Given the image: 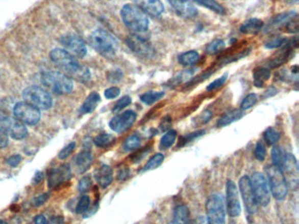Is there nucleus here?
I'll return each mask as SVG.
<instances>
[{
  "mask_svg": "<svg viewBox=\"0 0 299 224\" xmlns=\"http://www.w3.org/2000/svg\"><path fill=\"white\" fill-rule=\"evenodd\" d=\"M50 59L66 75L74 78L77 81L85 83L91 79V72L85 66H81L73 56L64 49L56 48L50 53Z\"/></svg>",
  "mask_w": 299,
  "mask_h": 224,
  "instance_id": "f257e3e1",
  "label": "nucleus"
},
{
  "mask_svg": "<svg viewBox=\"0 0 299 224\" xmlns=\"http://www.w3.org/2000/svg\"><path fill=\"white\" fill-rule=\"evenodd\" d=\"M120 15L126 26L134 34H143L147 30L150 25L148 18L136 6L131 4L125 5L122 7Z\"/></svg>",
  "mask_w": 299,
  "mask_h": 224,
  "instance_id": "f03ea898",
  "label": "nucleus"
},
{
  "mask_svg": "<svg viewBox=\"0 0 299 224\" xmlns=\"http://www.w3.org/2000/svg\"><path fill=\"white\" fill-rule=\"evenodd\" d=\"M91 47L101 55L111 58L115 55L118 48V42L110 33L98 29L94 32L90 38Z\"/></svg>",
  "mask_w": 299,
  "mask_h": 224,
  "instance_id": "7ed1b4c3",
  "label": "nucleus"
},
{
  "mask_svg": "<svg viewBox=\"0 0 299 224\" xmlns=\"http://www.w3.org/2000/svg\"><path fill=\"white\" fill-rule=\"evenodd\" d=\"M265 172L268 177L269 189L275 199L278 201L285 199L288 193V186L283 171L272 164L266 166Z\"/></svg>",
  "mask_w": 299,
  "mask_h": 224,
  "instance_id": "20e7f679",
  "label": "nucleus"
},
{
  "mask_svg": "<svg viewBox=\"0 0 299 224\" xmlns=\"http://www.w3.org/2000/svg\"><path fill=\"white\" fill-rule=\"evenodd\" d=\"M41 81L50 91L59 95H65L73 90L71 78L59 72H46L41 75Z\"/></svg>",
  "mask_w": 299,
  "mask_h": 224,
  "instance_id": "39448f33",
  "label": "nucleus"
},
{
  "mask_svg": "<svg viewBox=\"0 0 299 224\" xmlns=\"http://www.w3.org/2000/svg\"><path fill=\"white\" fill-rule=\"evenodd\" d=\"M209 224H226V203L220 193H212L206 204Z\"/></svg>",
  "mask_w": 299,
  "mask_h": 224,
  "instance_id": "423d86ee",
  "label": "nucleus"
},
{
  "mask_svg": "<svg viewBox=\"0 0 299 224\" xmlns=\"http://www.w3.org/2000/svg\"><path fill=\"white\" fill-rule=\"evenodd\" d=\"M22 97L26 103L39 109H48L52 107L53 100L49 94L38 86H29L23 91Z\"/></svg>",
  "mask_w": 299,
  "mask_h": 224,
  "instance_id": "0eeeda50",
  "label": "nucleus"
},
{
  "mask_svg": "<svg viewBox=\"0 0 299 224\" xmlns=\"http://www.w3.org/2000/svg\"><path fill=\"white\" fill-rule=\"evenodd\" d=\"M250 184L258 205L267 207L270 203V189L264 175L259 172L254 173L250 179Z\"/></svg>",
  "mask_w": 299,
  "mask_h": 224,
  "instance_id": "6e6552de",
  "label": "nucleus"
},
{
  "mask_svg": "<svg viewBox=\"0 0 299 224\" xmlns=\"http://www.w3.org/2000/svg\"><path fill=\"white\" fill-rule=\"evenodd\" d=\"M0 129H2L7 135L16 140H21L28 136V129L24 124L18 119L7 115L6 112L0 109Z\"/></svg>",
  "mask_w": 299,
  "mask_h": 224,
  "instance_id": "1a4fd4ad",
  "label": "nucleus"
},
{
  "mask_svg": "<svg viewBox=\"0 0 299 224\" xmlns=\"http://www.w3.org/2000/svg\"><path fill=\"white\" fill-rule=\"evenodd\" d=\"M13 114L16 119L27 125H37L41 119L40 109L26 102L16 103Z\"/></svg>",
  "mask_w": 299,
  "mask_h": 224,
  "instance_id": "9d476101",
  "label": "nucleus"
},
{
  "mask_svg": "<svg viewBox=\"0 0 299 224\" xmlns=\"http://www.w3.org/2000/svg\"><path fill=\"white\" fill-rule=\"evenodd\" d=\"M226 208L228 215L232 218L238 217L241 213L239 191L236 184L232 180H228L226 184Z\"/></svg>",
  "mask_w": 299,
  "mask_h": 224,
  "instance_id": "9b49d317",
  "label": "nucleus"
},
{
  "mask_svg": "<svg viewBox=\"0 0 299 224\" xmlns=\"http://www.w3.org/2000/svg\"><path fill=\"white\" fill-rule=\"evenodd\" d=\"M239 187H240V193L243 200L244 205L246 208V211L248 214H255L258 209V203L256 202L254 193H253L252 187L250 184V178L248 176H243L240 178L239 181Z\"/></svg>",
  "mask_w": 299,
  "mask_h": 224,
  "instance_id": "f8f14e48",
  "label": "nucleus"
},
{
  "mask_svg": "<svg viewBox=\"0 0 299 224\" xmlns=\"http://www.w3.org/2000/svg\"><path fill=\"white\" fill-rule=\"evenodd\" d=\"M137 119V114L133 110H127L114 117L110 121L109 126L112 131L122 133L133 126Z\"/></svg>",
  "mask_w": 299,
  "mask_h": 224,
  "instance_id": "ddd939ff",
  "label": "nucleus"
},
{
  "mask_svg": "<svg viewBox=\"0 0 299 224\" xmlns=\"http://www.w3.org/2000/svg\"><path fill=\"white\" fill-rule=\"evenodd\" d=\"M61 43L63 45L67 53L73 57L83 58L87 53V49L84 42L80 38L75 35H65L61 39Z\"/></svg>",
  "mask_w": 299,
  "mask_h": 224,
  "instance_id": "4468645a",
  "label": "nucleus"
},
{
  "mask_svg": "<svg viewBox=\"0 0 299 224\" xmlns=\"http://www.w3.org/2000/svg\"><path fill=\"white\" fill-rule=\"evenodd\" d=\"M71 176V169L68 164L60 165L50 172L48 175V187L53 189L60 187L61 185L69 181Z\"/></svg>",
  "mask_w": 299,
  "mask_h": 224,
  "instance_id": "2eb2a0df",
  "label": "nucleus"
},
{
  "mask_svg": "<svg viewBox=\"0 0 299 224\" xmlns=\"http://www.w3.org/2000/svg\"><path fill=\"white\" fill-rule=\"evenodd\" d=\"M136 7L145 14L159 17L164 12V6L161 0H134Z\"/></svg>",
  "mask_w": 299,
  "mask_h": 224,
  "instance_id": "dca6fc26",
  "label": "nucleus"
},
{
  "mask_svg": "<svg viewBox=\"0 0 299 224\" xmlns=\"http://www.w3.org/2000/svg\"><path fill=\"white\" fill-rule=\"evenodd\" d=\"M178 15L185 19H192L197 14V10L190 0H168Z\"/></svg>",
  "mask_w": 299,
  "mask_h": 224,
  "instance_id": "f3484780",
  "label": "nucleus"
},
{
  "mask_svg": "<svg viewBox=\"0 0 299 224\" xmlns=\"http://www.w3.org/2000/svg\"><path fill=\"white\" fill-rule=\"evenodd\" d=\"M127 43L128 47H130L134 53L142 57H150L154 54L153 48L144 40L143 38L137 37V36L128 38Z\"/></svg>",
  "mask_w": 299,
  "mask_h": 224,
  "instance_id": "a211bd4d",
  "label": "nucleus"
},
{
  "mask_svg": "<svg viewBox=\"0 0 299 224\" xmlns=\"http://www.w3.org/2000/svg\"><path fill=\"white\" fill-rule=\"evenodd\" d=\"M282 171L284 175H286L284 176H287V178L290 180V183H295L297 185L298 166H297V162L295 156L290 153L287 154L286 160L282 167Z\"/></svg>",
  "mask_w": 299,
  "mask_h": 224,
  "instance_id": "6ab92c4d",
  "label": "nucleus"
},
{
  "mask_svg": "<svg viewBox=\"0 0 299 224\" xmlns=\"http://www.w3.org/2000/svg\"><path fill=\"white\" fill-rule=\"evenodd\" d=\"M95 179L102 188L108 187L113 181V172L112 168L107 165L100 166L95 173Z\"/></svg>",
  "mask_w": 299,
  "mask_h": 224,
  "instance_id": "aec40b11",
  "label": "nucleus"
},
{
  "mask_svg": "<svg viewBox=\"0 0 299 224\" xmlns=\"http://www.w3.org/2000/svg\"><path fill=\"white\" fill-rule=\"evenodd\" d=\"M92 163V156L89 150L85 149L79 153L75 159V165L77 171L79 174H84V172L87 171L89 168L91 167Z\"/></svg>",
  "mask_w": 299,
  "mask_h": 224,
  "instance_id": "412c9836",
  "label": "nucleus"
},
{
  "mask_svg": "<svg viewBox=\"0 0 299 224\" xmlns=\"http://www.w3.org/2000/svg\"><path fill=\"white\" fill-rule=\"evenodd\" d=\"M263 27V21L260 19H251L240 25V31L244 35H254L258 34Z\"/></svg>",
  "mask_w": 299,
  "mask_h": 224,
  "instance_id": "4be33fe9",
  "label": "nucleus"
},
{
  "mask_svg": "<svg viewBox=\"0 0 299 224\" xmlns=\"http://www.w3.org/2000/svg\"><path fill=\"white\" fill-rule=\"evenodd\" d=\"M100 101H101V97L96 92L91 93L83 103L81 109H80V113L84 115V114H89V113L94 111V109L97 108Z\"/></svg>",
  "mask_w": 299,
  "mask_h": 224,
  "instance_id": "5701e85b",
  "label": "nucleus"
},
{
  "mask_svg": "<svg viewBox=\"0 0 299 224\" xmlns=\"http://www.w3.org/2000/svg\"><path fill=\"white\" fill-rule=\"evenodd\" d=\"M242 116H243L242 110L234 109V110L228 112V114H226V115L223 116L220 119H218L217 125H218V127H225V126L231 125L232 123L241 119Z\"/></svg>",
  "mask_w": 299,
  "mask_h": 224,
  "instance_id": "b1692460",
  "label": "nucleus"
},
{
  "mask_svg": "<svg viewBox=\"0 0 299 224\" xmlns=\"http://www.w3.org/2000/svg\"><path fill=\"white\" fill-rule=\"evenodd\" d=\"M253 77H254L255 86L257 88H262L264 81H268L270 77V71L269 69L266 68H257L254 71Z\"/></svg>",
  "mask_w": 299,
  "mask_h": 224,
  "instance_id": "393cba45",
  "label": "nucleus"
},
{
  "mask_svg": "<svg viewBox=\"0 0 299 224\" xmlns=\"http://www.w3.org/2000/svg\"><path fill=\"white\" fill-rule=\"evenodd\" d=\"M200 53H197L196 51L191 50V51H188V52L180 54L178 57V62L184 67H189V66L196 64L200 61Z\"/></svg>",
  "mask_w": 299,
  "mask_h": 224,
  "instance_id": "a878e982",
  "label": "nucleus"
},
{
  "mask_svg": "<svg viewBox=\"0 0 299 224\" xmlns=\"http://www.w3.org/2000/svg\"><path fill=\"white\" fill-rule=\"evenodd\" d=\"M287 154L286 151L281 147H273L271 151L272 160H273V165H276L277 167L280 168L284 165V162L286 160Z\"/></svg>",
  "mask_w": 299,
  "mask_h": 224,
  "instance_id": "bb28decb",
  "label": "nucleus"
},
{
  "mask_svg": "<svg viewBox=\"0 0 299 224\" xmlns=\"http://www.w3.org/2000/svg\"><path fill=\"white\" fill-rule=\"evenodd\" d=\"M190 213L189 209L185 205L178 206L174 210V220L178 224H188L189 222Z\"/></svg>",
  "mask_w": 299,
  "mask_h": 224,
  "instance_id": "cd10ccee",
  "label": "nucleus"
},
{
  "mask_svg": "<svg viewBox=\"0 0 299 224\" xmlns=\"http://www.w3.org/2000/svg\"><path fill=\"white\" fill-rule=\"evenodd\" d=\"M165 93L163 91H150L146 93L142 94L140 96V101L145 103L146 105H151L156 103L157 101L162 99L164 97Z\"/></svg>",
  "mask_w": 299,
  "mask_h": 224,
  "instance_id": "c85d7f7f",
  "label": "nucleus"
},
{
  "mask_svg": "<svg viewBox=\"0 0 299 224\" xmlns=\"http://www.w3.org/2000/svg\"><path fill=\"white\" fill-rule=\"evenodd\" d=\"M193 1L197 5L206 7L207 9L211 10L218 14L222 15L225 13L224 7H222L221 5L218 3L216 0H193Z\"/></svg>",
  "mask_w": 299,
  "mask_h": 224,
  "instance_id": "c756f323",
  "label": "nucleus"
},
{
  "mask_svg": "<svg viewBox=\"0 0 299 224\" xmlns=\"http://www.w3.org/2000/svg\"><path fill=\"white\" fill-rule=\"evenodd\" d=\"M115 137L112 134L102 133L94 137L93 142L97 147L106 148L112 146L114 143Z\"/></svg>",
  "mask_w": 299,
  "mask_h": 224,
  "instance_id": "7c9ffc66",
  "label": "nucleus"
},
{
  "mask_svg": "<svg viewBox=\"0 0 299 224\" xmlns=\"http://www.w3.org/2000/svg\"><path fill=\"white\" fill-rule=\"evenodd\" d=\"M177 131L175 130H170V131H167L162 138H161V144H160V147L162 149H168L173 146V144L176 141L177 138Z\"/></svg>",
  "mask_w": 299,
  "mask_h": 224,
  "instance_id": "2f4dec72",
  "label": "nucleus"
},
{
  "mask_svg": "<svg viewBox=\"0 0 299 224\" xmlns=\"http://www.w3.org/2000/svg\"><path fill=\"white\" fill-rule=\"evenodd\" d=\"M164 160V156L162 153H156L151 158V159L147 161L142 172L151 171V170H155L157 167H159L160 165H162V162Z\"/></svg>",
  "mask_w": 299,
  "mask_h": 224,
  "instance_id": "473e14b6",
  "label": "nucleus"
},
{
  "mask_svg": "<svg viewBox=\"0 0 299 224\" xmlns=\"http://www.w3.org/2000/svg\"><path fill=\"white\" fill-rule=\"evenodd\" d=\"M264 141L268 146H273L280 138V134L275 128L268 127L263 133Z\"/></svg>",
  "mask_w": 299,
  "mask_h": 224,
  "instance_id": "72a5a7b5",
  "label": "nucleus"
},
{
  "mask_svg": "<svg viewBox=\"0 0 299 224\" xmlns=\"http://www.w3.org/2000/svg\"><path fill=\"white\" fill-rule=\"evenodd\" d=\"M290 51H291V48L290 47H286V48H284V50H282L280 54L278 57H275L274 60L271 61V63L269 64L270 68H277V67H279V66L284 64L285 62H287L289 59Z\"/></svg>",
  "mask_w": 299,
  "mask_h": 224,
  "instance_id": "f704fd0d",
  "label": "nucleus"
},
{
  "mask_svg": "<svg viewBox=\"0 0 299 224\" xmlns=\"http://www.w3.org/2000/svg\"><path fill=\"white\" fill-rule=\"evenodd\" d=\"M225 47H226V43H225L224 41L215 40V41H212L211 43L207 45L206 52L210 55H213V54H217L219 52L223 51L225 49Z\"/></svg>",
  "mask_w": 299,
  "mask_h": 224,
  "instance_id": "c9c22d12",
  "label": "nucleus"
},
{
  "mask_svg": "<svg viewBox=\"0 0 299 224\" xmlns=\"http://www.w3.org/2000/svg\"><path fill=\"white\" fill-rule=\"evenodd\" d=\"M140 146V137H138L137 135H131L125 140V142L123 144V149L126 152H131L139 148Z\"/></svg>",
  "mask_w": 299,
  "mask_h": 224,
  "instance_id": "e433bc0d",
  "label": "nucleus"
},
{
  "mask_svg": "<svg viewBox=\"0 0 299 224\" xmlns=\"http://www.w3.org/2000/svg\"><path fill=\"white\" fill-rule=\"evenodd\" d=\"M206 132L205 130H200V131H196L195 132H191V133L184 135L181 138H179V142H178V148H182L184 146H186V144L190 143L192 140L196 139L197 137L202 136Z\"/></svg>",
  "mask_w": 299,
  "mask_h": 224,
  "instance_id": "4c0bfd02",
  "label": "nucleus"
},
{
  "mask_svg": "<svg viewBox=\"0 0 299 224\" xmlns=\"http://www.w3.org/2000/svg\"><path fill=\"white\" fill-rule=\"evenodd\" d=\"M295 15H296V13H294V12H288V13L278 14L272 20L271 25H274V26L284 25L289 19H291Z\"/></svg>",
  "mask_w": 299,
  "mask_h": 224,
  "instance_id": "58836bf2",
  "label": "nucleus"
},
{
  "mask_svg": "<svg viewBox=\"0 0 299 224\" xmlns=\"http://www.w3.org/2000/svg\"><path fill=\"white\" fill-rule=\"evenodd\" d=\"M91 205V199L88 195L82 196L79 202H78L77 208H76V212L78 214H84L88 211V209L90 208Z\"/></svg>",
  "mask_w": 299,
  "mask_h": 224,
  "instance_id": "ea45409f",
  "label": "nucleus"
},
{
  "mask_svg": "<svg viewBox=\"0 0 299 224\" xmlns=\"http://www.w3.org/2000/svg\"><path fill=\"white\" fill-rule=\"evenodd\" d=\"M284 27V31L290 34H296L298 32V17L295 15L291 19H289L288 21L283 25Z\"/></svg>",
  "mask_w": 299,
  "mask_h": 224,
  "instance_id": "a19ab883",
  "label": "nucleus"
},
{
  "mask_svg": "<svg viewBox=\"0 0 299 224\" xmlns=\"http://www.w3.org/2000/svg\"><path fill=\"white\" fill-rule=\"evenodd\" d=\"M257 100H258V97H257L256 94L252 93L247 95L241 103V110L250 109L251 107L256 104Z\"/></svg>",
  "mask_w": 299,
  "mask_h": 224,
  "instance_id": "79ce46f5",
  "label": "nucleus"
},
{
  "mask_svg": "<svg viewBox=\"0 0 299 224\" xmlns=\"http://www.w3.org/2000/svg\"><path fill=\"white\" fill-rule=\"evenodd\" d=\"M266 153L267 152H266L264 144L262 143V141H259L258 143L256 144V150H255V156L256 159L259 161H263L266 158Z\"/></svg>",
  "mask_w": 299,
  "mask_h": 224,
  "instance_id": "37998d69",
  "label": "nucleus"
},
{
  "mask_svg": "<svg viewBox=\"0 0 299 224\" xmlns=\"http://www.w3.org/2000/svg\"><path fill=\"white\" fill-rule=\"evenodd\" d=\"M285 42H286V39L285 38L276 37L265 44V47L268 48V49H270V48H278V47H281L283 45H284Z\"/></svg>",
  "mask_w": 299,
  "mask_h": 224,
  "instance_id": "c03bdc74",
  "label": "nucleus"
},
{
  "mask_svg": "<svg viewBox=\"0 0 299 224\" xmlns=\"http://www.w3.org/2000/svg\"><path fill=\"white\" fill-rule=\"evenodd\" d=\"M91 179L90 176H84L82 178L81 181H79L78 184V190L80 193H85L87 192L88 190L90 189L91 187Z\"/></svg>",
  "mask_w": 299,
  "mask_h": 224,
  "instance_id": "a18cd8bd",
  "label": "nucleus"
},
{
  "mask_svg": "<svg viewBox=\"0 0 299 224\" xmlns=\"http://www.w3.org/2000/svg\"><path fill=\"white\" fill-rule=\"evenodd\" d=\"M192 74V71L188 70V71L182 72L181 74L175 76L174 78H172L171 80L169 81V83L171 86H175V85H178L179 83H181L182 81H185L188 77H190V75Z\"/></svg>",
  "mask_w": 299,
  "mask_h": 224,
  "instance_id": "49530a36",
  "label": "nucleus"
},
{
  "mask_svg": "<svg viewBox=\"0 0 299 224\" xmlns=\"http://www.w3.org/2000/svg\"><path fill=\"white\" fill-rule=\"evenodd\" d=\"M227 79H228V74H225L224 75H222V76L218 78V79H216L215 81H213L209 84L207 88H206V90L208 91L217 90L218 88L221 87L222 85L225 83V81H227Z\"/></svg>",
  "mask_w": 299,
  "mask_h": 224,
  "instance_id": "de8ad7c7",
  "label": "nucleus"
},
{
  "mask_svg": "<svg viewBox=\"0 0 299 224\" xmlns=\"http://www.w3.org/2000/svg\"><path fill=\"white\" fill-rule=\"evenodd\" d=\"M76 148V143L75 142H71V143H69L68 146H66L64 148L61 150V152H60L59 154H58V158L60 159H65L69 157L72 153H73V151L75 150Z\"/></svg>",
  "mask_w": 299,
  "mask_h": 224,
  "instance_id": "09e8293b",
  "label": "nucleus"
},
{
  "mask_svg": "<svg viewBox=\"0 0 299 224\" xmlns=\"http://www.w3.org/2000/svg\"><path fill=\"white\" fill-rule=\"evenodd\" d=\"M123 78V73L121 70L119 69H114L112 70L108 73L107 75V79L110 82L112 83H117L118 81H121V79Z\"/></svg>",
  "mask_w": 299,
  "mask_h": 224,
  "instance_id": "8fccbe9b",
  "label": "nucleus"
},
{
  "mask_svg": "<svg viewBox=\"0 0 299 224\" xmlns=\"http://www.w3.org/2000/svg\"><path fill=\"white\" fill-rule=\"evenodd\" d=\"M131 103V97H128V96L127 97H123L121 99L118 100V102L116 103L112 110L113 111H119V110H121V109H124L126 107H128Z\"/></svg>",
  "mask_w": 299,
  "mask_h": 224,
  "instance_id": "3c124183",
  "label": "nucleus"
},
{
  "mask_svg": "<svg viewBox=\"0 0 299 224\" xmlns=\"http://www.w3.org/2000/svg\"><path fill=\"white\" fill-rule=\"evenodd\" d=\"M119 94H120L119 88L111 87L105 91V97L107 99H114V98H117L119 96Z\"/></svg>",
  "mask_w": 299,
  "mask_h": 224,
  "instance_id": "603ef678",
  "label": "nucleus"
},
{
  "mask_svg": "<svg viewBox=\"0 0 299 224\" xmlns=\"http://www.w3.org/2000/svg\"><path fill=\"white\" fill-rule=\"evenodd\" d=\"M48 198H49L48 193H43V194L35 197V199L33 200L32 204L34 207H40V206L43 205L44 203H46L48 200Z\"/></svg>",
  "mask_w": 299,
  "mask_h": 224,
  "instance_id": "864d4df0",
  "label": "nucleus"
},
{
  "mask_svg": "<svg viewBox=\"0 0 299 224\" xmlns=\"http://www.w3.org/2000/svg\"><path fill=\"white\" fill-rule=\"evenodd\" d=\"M7 164L12 166V167H16L19 165V163L21 161V156L19 154H13V155L10 156L9 158L7 159Z\"/></svg>",
  "mask_w": 299,
  "mask_h": 224,
  "instance_id": "5fc2aeb1",
  "label": "nucleus"
},
{
  "mask_svg": "<svg viewBox=\"0 0 299 224\" xmlns=\"http://www.w3.org/2000/svg\"><path fill=\"white\" fill-rule=\"evenodd\" d=\"M8 143H9L8 135L2 129H0V149L7 147Z\"/></svg>",
  "mask_w": 299,
  "mask_h": 224,
  "instance_id": "6e6d98bb",
  "label": "nucleus"
},
{
  "mask_svg": "<svg viewBox=\"0 0 299 224\" xmlns=\"http://www.w3.org/2000/svg\"><path fill=\"white\" fill-rule=\"evenodd\" d=\"M129 175H130V172H129L128 168H123L118 173V179L119 181H124Z\"/></svg>",
  "mask_w": 299,
  "mask_h": 224,
  "instance_id": "4d7b16f0",
  "label": "nucleus"
},
{
  "mask_svg": "<svg viewBox=\"0 0 299 224\" xmlns=\"http://www.w3.org/2000/svg\"><path fill=\"white\" fill-rule=\"evenodd\" d=\"M42 179H43V174L40 171L36 172V174H35L33 180H32V184L33 185H38V184L41 183Z\"/></svg>",
  "mask_w": 299,
  "mask_h": 224,
  "instance_id": "13d9d810",
  "label": "nucleus"
},
{
  "mask_svg": "<svg viewBox=\"0 0 299 224\" xmlns=\"http://www.w3.org/2000/svg\"><path fill=\"white\" fill-rule=\"evenodd\" d=\"M47 218L45 217L43 215H39L35 216L34 219V224H47Z\"/></svg>",
  "mask_w": 299,
  "mask_h": 224,
  "instance_id": "bf43d9fd",
  "label": "nucleus"
},
{
  "mask_svg": "<svg viewBox=\"0 0 299 224\" xmlns=\"http://www.w3.org/2000/svg\"><path fill=\"white\" fill-rule=\"evenodd\" d=\"M49 224H64V219L63 216H54L51 218Z\"/></svg>",
  "mask_w": 299,
  "mask_h": 224,
  "instance_id": "052dcab7",
  "label": "nucleus"
},
{
  "mask_svg": "<svg viewBox=\"0 0 299 224\" xmlns=\"http://www.w3.org/2000/svg\"><path fill=\"white\" fill-rule=\"evenodd\" d=\"M276 91V89L274 87L269 88L268 90L266 91V93H265V97H272V96H274L275 94L276 93H272V91Z\"/></svg>",
  "mask_w": 299,
  "mask_h": 224,
  "instance_id": "680f3d73",
  "label": "nucleus"
},
{
  "mask_svg": "<svg viewBox=\"0 0 299 224\" xmlns=\"http://www.w3.org/2000/svg\"><path fill=\"white\" fill-rule=\"evenodd\" d=\"M146 152H145V153H142V155H141V157H142V158H143L144 156L146 155ZM140 153H135V154H134V158H135V159H136V158H137L138 156H140Z\"/></svg>",
  "mask_w": 299,
  "mask_h": 224,
  "instance_id": "e2e57ef3",
  "label": "nucleus"
},
{
  "mask_svg": "<svg viewBox=\"0 0 299 224\" xmlns=\"http://www.w3.org/2000/svg\"><path fill=\"white\" fill-rule=\"evenodd\" d=\"M0 224H7L6 221H3V220H0Z\"/></svg>",
  "mask_w": 299,
  "mask_h": 224,
  "instance_id": "0e129e2a",
  "label": "nucleus"
},
{
  "mask_svg": "<svg viewBox=\"0 0 299 224\" xmlns=\"http://www.w3.org/2000/svg\"><path fill=\"white\" fill-rule=\"evenodd\" d=\"M168 224H178V223H176V222H175L174 221H170V222H169V223H168Z\"/></svg>",
  "mask_w": 299,
  "mask_h": 224,
  "instance_id": "69168bd1",
  "label": "nucleus"
}]
</instances>
